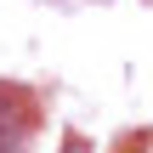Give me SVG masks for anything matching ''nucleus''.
Listing matches in <instances>:
<instances>
[{"mask_svg": "<svg viewBox=\"0 0 153 153\" xmlns=\"http://www.w3.org/2000/svg\"><path fill=\"white\" fill-rule=\"evenodd\" d=\"M142 148H148V153H153V131H148V142H142Z\"/></svg>", "mask_w": 153, "mask_h": 153, "instance_id": "f257e3e1", "label": "nucleus"}]
</instances>
